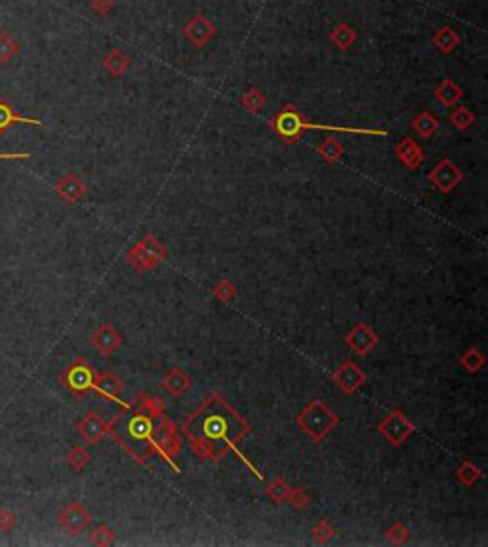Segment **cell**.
I'll list each match as a JSON object with an SVG mask.
<instances>
[{
    "instance_id": "obj_39",
    "label": "cell",
    "mask_w": 488,
    "mask_h": 547,
    "mask_svg": "<svg viewBox=\"0 0 488 547\" xmlns=\"http://www.w3.org/2000/svg\"><path fill=\"white\" fill-rule=\"evenodd\" d=\"M31 156L33 153H0V160H25Z\"/></svg>"
},
{
    "instance_id": "obj_31",
    "label": "cell",
    "mask_w": 488,
    "mask_h": 547,
    "mask_svg": "<svg viewBox=\"0 0 488 547\" xmlns=\"http://www.w3.org/2000/svg\"><path fill=\"white\" fill-rule=\"evenodd\" d=\"M88 539H90V544H92V546L109 547V546H113V544L116 541V534H115V530L111 528V526H107V524H98V526H96V528L90 532Z\"/></svg>"
},
{
    "instance_id": "obj_32",
    "label": "cell",
    "mask_w": 488,
    "mask_h": 547,
    "mask_svg": "<svg viewBox=\"0 0 488 547\" xmlns=\"http://www.w3.org/2000/svg\"><path fill=\"white\" fill-rule=\"evenodd\" d=\"M311 538L318 546H326L336 538V528L328 521H318L311 526Z\"/></svg>"
},
{
    "instance_id": "obj_4",
    "label": "cell",
    "mask_w": 488,
    "mask_h": 547,
    "mask_svg": "<svg viewBox=\"0 0 488 547\" xmlns=\"http://www.w3.org/2000/svg\"><path fill=\"white\" fill-rule=\"evenodd\" d=\"M168 258V250L164 244L156 239L155 234H145L140 243L134 244L130 250L126 252V261L138 273H147L155 269Z\"/></svg>"
},
{
    "instance_id": "obj_15",
    "label": "cell",
    "mask_w": 488,
    "mask_h": 547,
    "mask_svg": "<svg viewBox=\"0 0 488 547\" xmlns=\"http://www.w3.org/2000/svg\"><path fill=\"white\" fill-rule=\"evenodd\" d=\"M54 191L55 195L60 196L62 201H65V203L77 204L78 201L84 198L86 183L78 174H63L62 178L54 183Z\"/></svg>"
},
{
    "instance_id": "obj_26",
    "label": "cell",
    "mask_w": 488,
    "mask_h": 547,
    "mask_svg": "<svg viewBox=\"0 0 488 547\" xmlns=\"http://www.w3.org/2000/svg\"><path fill=\"white\" fill-rule=\"evenodd\" d=\"M317 151L318 155L325 158L326 165H336L341 156H343V153H345V147L336 138H328V140H325L318 145Z\"/></svg>"
},
{
    "instance_id": "obj_33",
    "label": "cell",
    "mask_w": 488,
    "mask_h": 547,
    "mask_svg": "<svg viewBox=\"0 0 488 547\" xmlns=\"http://www.w3.org/2000/svg\"><path fill=\"white\" fill-rule=\"evenodd\" d=\"M212 294H214V297H216L217 302H222V304H231L233 299H237V296H239V288H237L231 281L222 279V281H217L216 286L212 288Z\"/></svg>"
},
{
    "instance_id": "obj_17",
    "label": "cell",
    "mask_w": 488,
    "mask_h": 547,
    "mask_svg": "<svg viewBox=\"0 0 488 547\" xmlns=\"http://www.w3.org/2000/svg\"><path fill=\"white\" fill-rule=\"evenodd\" d=\"M191 385H193V378L179 367L170 368L163 378V389L174 399L183 397L187 391L191 389Z\"/></svg>"
},
{
    "instance_id": "obj_20",
    "label": "cell",
    "mask_w": 488,
    "mask_h": 547,
    "mask_svg": "<svg viewBox=\"0 0 488 547\" xmlns=\"http://www.w3.org/2000/svg\"><path fill=\"white\" fill-rule=\"evenodd\" d=\"M431 42H433V46L437 48L441 54H452V52L460 46L462 39H460V35H458L450 25H442V27H439V29L433 33Z\"/></svg>"
},
{
    "instance_id": "obj_30",
    "label": "cell",
    "mask_w": 488,
    "mask_h": 547,
    "mask_svg": "<svg viewBox=\"0 0 488 547\" xmlns=\"http://www.w3.org/2000/svg\"><path fill=\"white\" fill-rule=\"evenodd\" d=\"M290 490H292V486L288 485L287 479L282 477H275L267 485V488H265V494H267V498L271 501H275V503H284L288 498V494H290Z\"/></svg>"
},
{
    "instance_id": "obj_11",
    "label": "cell",
    "mask_w": 488,
    "mask_h": 547,
    "mask_svg": "<svg viewBox=\"0 0 488 547\" xmlns=\"http://www.w3.org/2000/svg\"><path fill=\"white\" fill-rule=\"evenodd\" d=\"M378 344H380V336L366 322H356L345 336V345L359 357H366Z\"/></svg>"
},
{
    "instance_id": "obj_37",
    "label": "cell",
    "mask_w": 488,
    "mask_h": 547,
    "mask_svg": "<svg viewBox=\"0 0 488 547\" xmlns=\"http://www.w3.org/2000/svg\"><path fill=\"white\" fill-rule=\"evenodd\" d=\"M17 526V517L12 509H0V532L10 534Z\"/></svg>"
},
{
    "instance_id": "obj_9",
    "label": "cell",
    "mask_w": 488,
    "mask_h": 547,
    "mask_svg": "<svg viewBox=\"0 0 488 547\" xmlns=\"http://www.w3.org/2000/svg\"><path fill=\"white\" fill-rule=\"evenodd\" d=\"M57 523H60V526H62L63 530H67L69 534H73V536H78V534H82L88 526H92L93 517L92 513L82 506V503L71 501L67 508L62 509V511L57 513Z\"/></svg>"
},
{
    "instance_id": "obj_21",
    "label": "cell",
    "mask_w": 488,
    "mask_h": 547,
    "mask_svg": "<svg viewBox=\"0 0 488 547\" xmlns=\"http://www.w3.org/2000/svg\"><path fill=\"white\" fill-rule=\"evenodd\" d=\"M130 65H132L130 57L118 48H111L109 54L103 57V69L107 71L113 78L123 77L126 71L130 69Z\"/></svg>"
},
{
    "instance_id": "obj_1",
    "label": "cell",
    "mask_w": 488,
    "mask_h": 547,
    "mask_svg": "<svg viewBox=\"0 0 488 547\" xmlns=\"http://www.w3.org/2000/svg\"><path fill=\"white\" fill-rule=\"evenodd\" d=\"M183 431L191 438V450L197 458L219 461L224 460L225 454L233 452L260 483H264L260 469L254 467V463L239 448L240 441L252 431L250 423L217 393H212L204 405L195 410L183 425Z\"/></svg>"
},
{
    "instance_id": "obj_27",
    "label": "cell",
    "mask_w": 488,
    "mask_h": 547,
    "mask_svg": "<svg viewBox=\"0 0 488 547\" xmlns=\"http://www.w3.org/2000/svg\"><path fill=\"white\" fill-rule=\"evenodd\" d=\"M65 461H67V465H69L71 469H75V471H84V469L90 465V461H92V454L88 452L84 446L75 445L69 452L65 454Z\"/></svg>"
},
{
    "instance_id": "obj_29",
    "label": "cell",
    "mask_w": 488,
    "mask_h": 547,
    "mask_svg": "<svg viewBox=\"0 0 488 547\" xmlns=\"http://www.w3.org/2000/svg\"><path fill=\"white\" fill-rule=\"evenodd\" d=\"M450 124L454 126V128H458V130H462V132H465V130H469V128H473V124H475V115H473V111L469 109V107H465V105H460V107H456V109L450 113Z\"/></svg>"
},
{
    "instance_id": "obj_22",
    "label": "cell",
    "mask_w": 488,
    "mask_h": 547,
    "mask_svg": "<svg viewBox=\"0 0 488 547\" xmlns=\"http://www.w3.org/2000/svg\"><path fill=\"white\" fill-rule=\"evenodd\" d=\"M412 128H414V132L419 133L422 138H431V136H435V133L439 132V128H441V122H439V118L435 117L431 111H422L418 117L412 120Z\"/></svg>"
},
{
    "instance_id": "obj_34",
    "label": "cell",
    "mask_w": 488,
    "mask_h": 547,
    "mask_svg": "<svg viewBox=\"0 0 488 547\" xmlns=\"http://www.w3.org/2000/svg\"><path fill=\"white\" fill-rule=\"evenodd\" d=\"M383 536H386V539H388L389 544H393V546H403V544H406V541L410 539V530H408L403 523H395L391 524L388 530L383 532Z\"/></svg>"
},
{
    "instance_id": "obj_24",
    "label": "cell",
    "mask_w": 488,
    "mask_h": 547,
    "mask_svg": "<svg viewBox=\"0 0 488 547\" xmlns=\"http://www.w3.org/2000/svg\"><path fill=\"white\" fill-rule=\"evenodd\" d=\"M458 362H460V367H464V370H467L469 374H477V372H480V370L485 368V364H487V357H485V353L480 351V349H477V347H469L467 351H464L460 355Z\"/></svg>"
},
{
    "instance_id": "obj_10",
    "label": "cell",
    "mask_w": 488,
    "mask_h": 547,
    "mask_svg": "<svg viewBox=\"0 0 488 547\" xmlns=\"http://www.w3.org/2000/svg\"><path fill=\"white\" fill-rule=\"evenodd\" d=\"M93 391H96L100 397H103V399H109L113 400V402H116V405H120L125 410L132 408V402L120 399V395H123V391H125V382H123L120 378H116L113 372H109V370L96 372Z\"/></svg>"
},
{
    "instance_id": "obj_25",
    "label": "cell",
    "mask_w": 488,
    "mask_h": 547,
    "mask_svg": "<svg viewBox=\"0 0 488 547\" xmlns=\"http://www.w3.org/2000/svg\"><path fill=\"white\" fill-rule=\"evenodd\" d=\"M456 479L458 483H462L464 486H473L482 479V469L477 467L473 461L464 460L456 467Z\"/></svg>"
},
{
    "instance_id": "obj_14",
    "label": "cell",
    "mask_w": 488,
    "mask_h": 547,
    "mask_svg": "<svg viewBox=\"0 0 488 547\" xmlns=\"http://www.w3.org/2000/svg\"><path fill=\"white\" fill-rule=\"evenodd\" d=\"M77 431L80 437L84 438L88 445H98L101 438L107 437L111 431V420H103L98 412L90 410L88 414L78 422Z\"/></svg>"
},
{
    "instance_id": "obj_38",
    "label": "cell",
    "mask_w": 488,
    "mask_h": 547,
    "mask_svg": "<svg viewBox=\"0 0 488 547\" xmlns=\"http://www.w3.org/2000/svg\"><path fill=\"white\" fill-rule=\"evenodd\" d=\"M90 8L100 16H107L115 10V0H90Z\"/></svg>"
},
{
    "instance_id": "obj_16",
    "label": "cell",
    "mask_w": 488,
    "mask_h": 547,
    "mask_svg": "<svg viewBox=\"0 0 488 547\" xmlns=\"http://www.w3.org/2000/svg\"><path fill=\"white\" fill-rule=\"evenodd\" d=\"M397 160L408 170H418L426 160V153L419 147V143L412 138H403V141L395 147Z\"/></svg>"
},
{
    "instance_id": "obj_8",
    "label": "cell",
    "mask_w": 488,
    "mask_h": 547,
    "mask_svg": "<svg viewBox=\"0 0 488 547\" xmlns=\"http://www.w3.org/2000/svg\"><path fill=\"white\" fill-rule=\"evenodd\" d=\"M332 382L340 387L345 395H353L355 391L368 382V374L353 360H343L340 367L332 372Z\"/></svg>"
},
{
    "instance_id": "obj_18",
    "label": "cell",
    "mask_w": 488,
    "mask_h": 547,
    "mask_svg": "<svg viewBox=\"0 0 488 547\" xmlns=\"http://www.w3.org/2000/svg\"><path fill=\"white\" fill-rule=\"evenodd\" d=\"M16 124L24 126H44V122L40 118H31V117H21L14 111V105L6 100H0V136L8 132L10 128H14Z\"/></svg>"
},
{
    "instance_id": "obj_12",
    "label": "cell",
    "mask_w": 488,
    "mask_h": 547,
    "mask_svg": "<svg viewBox=\"0 0 488 547\" xmlns=\"http://www.w3.org/2000/svg\"><path fill=\"white\" fill-rule=\"evenodd\" d=\"M183 37H186L193 46L204 48L208 44L210 40L216 37V25L210 21L208 17H204L202 14L193 16L186 25H183Z\"/></svg>"
},
{
    "instance_id": "obj_35",
    "label": "cell",
    "mask_w": 488,
    "mask_h": 547,
    "mask_svg": "<svg viewBox=\"0 0 488 547\" xmlns=\"http://www.w3.org/2000/svg\"><path fill=\"white\" fill-rule=\"evenodd\" d=\"M17 52H19V46L16 40L10 37V33H0V63H8Z\"/></svg>"
},
{
    "instance_id": "obj_6",
    "label": "cell",
    "mask_w": 488,
    "mask_h": 547,
    "mask_svg": "<svg viewBox=\"0 0 488 547\" xmlns=\"http://www.w3.org/2000/svg\"><path fill=\"white\" fill-rule=\"evenodd\" d=\"M414 431H416V425L412 423L410 418L404 414L401 408L391 410V412H389V414L378 423V433L388 441L389 445L395 446V448L403 446L404 443H406V438L410 437Z\"/></svg>"
},
{
    "instance_id": "obj_7",
    "label": "cell",
    "mask_w": 488,
    "mask_h": 547,
    "mask_svg": "<svg viewBox=\"0 0 488 547\" xmlns=\"http://www.w3.org/2000/svg\"><path fill=\"white\" fill-rule=\"evenodd\" d=\"M427 178H429L431 185H433L439 193L449 195V193H452V191L464 181V172H462V170H460L450 158H442V160H439V163L431 168V172H429Z\"/></svg>"
},
{
    "instance_id": "obj_28",
    "label": "cell",
    "mask_w": 488,
    "mask_h": 547,
    "mask_svg": "<svg viewBox=\"0 0 488 547\" xmlns=\"http://www.w3.org/2000/svg\"><path fill=\"white\" fill-rule=\"evenodd\" d=\"M240 105H242L246 111H250V113H260L262 109H265L267 98H265V94L262 90L250 88V90H246L244 94L240 95Z\"/></svg>"
},
{
    "instance_id": "obj_5",
    "label": "cell",
    "mask_w": 488,
    "mask_h": 547,
    "mask_svg": "<svg viewBox=\"0 0 488 547\" xmlns=\"http://www.w3.org/2000/svg\"><path fill=\"white\" fill-rule=\"evenodd\" d=\"M60 380L65 385V389L71 391L75 397L82 399L90 391H93V382H96V370L92 364L82 357H78L65 368L60 376Z\"/></svg>"
},
{
    "instance_id": "obj_19",
    "label": "cell",
    "mask_w": 488,
    "mask_h": 547,
    "mask_svg": "<svg viewBox=\"0 0 488 547\" xmlns=\"http://www.w3.org/2000/svg\"><path fill=\"white\" fill-rule=\"evenodd\" d=\"M433 95L442 107H456L458 102L464 98V90L452 78H442L441 84L435 88Z\"/></svg>"
},
{
    "instance_id": "obj_3",
    "label": "cell",
    "mask_w": 488,
    "mask_h": 547,
    "mask_svg": "<svg viewBox=\"0 0 488 547\" xmlns=\"http://www.w3.org/2000/svg\"><path fill=\"white\" fill-rule=\"evenodd\" d=\"M296 423L313 443L318 445L340 425V418L334 414L326 402L315 399L296 416Z\"/></svg>"
},
{
    "instance_id": "obj_2",
    "label": "cell",
    "mask_w": 488,
    "mask_h": 547,
    "mask_svg": "<svg viewBox=\"0 0 488 547\" xmlns=\"http://www.w3.org/2000/svg\"><path fill=\"white\" fill-rule=\"evenodd\" d=\"M271 130L287 145H294L300 141L305 130H323V132H340V133H359V136H388V130H374V128H349V126H334V124H313L305 120L300 109L288 103L273 117Z\"/></svg>"
},
{
    "instance_id": "obj_13",
    "label": "cell",
    "mask_w": 488,
    "mask_h": 547,
    "mask_svg": "<svg viewBox=\"0 0 488 547\" xmlns=\"http://www.w3.org/2000/svg\"><path fill=\"white\" fill-rule=\"evenodd\" d=\"M90 344H92L96 351H100L101 355L109 357V355L118 351V347L123 345V336L111 322H103L92 332Z\"/></svg>"
},
{
    "instance_id": "obj_23",
    "label": "cell",
    "mask_w": 488,
    "mask_h": 547,
    "mask_svg": "<svg viewBox=\"0 0 488 547\" xmlns=\"http://www.w3.org/2000/svg\"><path fill=\"white\" fill-rule=\"evenodd\" d=\"M328 40L332 42V46H336L338 50H349L356 42V31L347 24H338L334 27Z\"/></svg>"
},
{
    "instance_id": "obj_36",
    "label": "cell",
    "mask_w": 488,
    "mask_h": 547,
    "mask_svg": "<svg viewBox=\"0 0 488 547\" xmlns=\"http://www.w3.org/2000/svg\"><path fill=\"white\" fill-rule=\"evenodd\" d=\"M287 501L294 509H307L311 506V494L305 492L302 486H296L288 494Z\"/></svg>"
}]
</instances>
